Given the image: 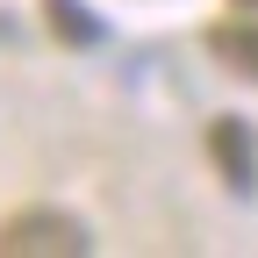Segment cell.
<instances>
[{"label": "cell", "instance_id": "cell-1", "mask_svg": "<svg viewBox=\"0 0 258 258\" xmlns=\"http://www.w3.org/2000/svg\"><path fill=\"white\" fill-rule=\"evenodd\" d=\"M93 237L79 215H57V208H29L0 222V258H79Z\"/></svg>", "mask_w": 258, "mask_h": 258}, {"label": "cell", "instance_id": "cell-2", "mask_svg": "<svg viewBox=\"0 0 258 258\" xmlns=\"http://www.w3.org/2000/svg\"><path fill=\"white\" fill-rule=\"evenodd\" d=\"M208 151H215V172L230 179V194H251V186H258V144H251V129H244L237 115H222V122L208 129Z\"/></svg>", "mask_w": 258, "mask_h": 258}, {"label": "cell", "instance_id": "cell-3", "mask_svg": "<svg viewBox=\"0 0 258 258\" xmlns=\"http://www.w3.org/2000/svg\"><path fill=\"white\" fill-rule=\"evenodd\" d=\"M208 50L230 64V72L258 79V15H237V22H215L208 29Z\"/></svg>", "mask_w": 258, "mask_h": 258}, {"label": "cell", "instance_id": "cell-4", "mask_svg": "<svg viewBox=\"0 0 258 258\" xmlns=\"http://www.w3.org/2000/svg\"><path fill=\"white\" fill-rule=\"evenodd\" d=\"M43 8H50V29L64 43H101V22L86 15V0H43Z\"/></svg>", "mask_w": 258, "mask_h": 258}]
</instances>
